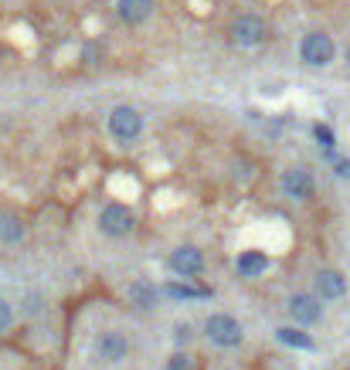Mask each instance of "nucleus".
<instances>
[{"label":"nucleus","instance_id":"f257e3e1","mask_svg":"<svg viewBox=\"0 0 350 370\" xmlns=\"http://www.w3.org/2000/svg\"><path fill=\"white\" fill-rule=\"evenodd\" d=\"M265 38H269V24H265L259 14L235 17V24H231V41H235V45L255 48V45H262Z\"/></svg>","mask_w":350,"mask_h":370},{"label":"nucleus","instance_id":"f03ea898","mask_svg":"<svg viewBox=\"0 0 350 370\" xmlns=\"http://www.w3.org/2000/svg\"><path fill=\"white\" fill-rule=\"evenodd\" d=\"M204 333L218 347H238L242 343V323L235 316H228V312H214L211 320L204 323Z\"/></svg>","mask_w":350,"mask_h":370},{"label":"nucleus","instance_id":"7ed1b4c3","mask_svg":"<svg viewBox=\"0 0 350 370\" xmlns=\"http://www.w3.org/2000/svg\"><path fill=\"white\" fill-rule=\"evenodd\" d=\"M299 58H303L306 65H313V68H323V65L334 62V41L320 31L306 34L303 45H299Z\"/></svg>","mask_w":350,"mask_h":370},{"label":"nucleus","instance_id":"20e7f679","mask_svg":"<svg viewBox=\"0 0 350 370\" xmlns=\"http://www.w3.org/2000/svg\"><path fill=\"white\" fill-rule=\"evenodd\" d=\"M139 129H143V116H139L137 109H129V106L112 109V116H109V133L116 139L129 143V139L139 136Z\"/></svg>","mask_w":350,"mask_h":370},{"label":"nucleus","instance_id":"39448f33","mask_svg":"<svg viewBox=\"0 0 350 370\" xmlns=\"http://www.w3.org/2000/svg\"><path fill=\"white\" fill-rule=\"evenodd\" d=\"M323 299L317 293H296L290 299V312L299 326H317L323 320Z\"/></svg>","mask_w":350,"mask_h":370},{"label":"nucleus","instance_id":"423d86ee","mask_svg":"<svg viewBox=\"0 0 350 370\" xmlns=\"http://www.w3.org/2000/svg\"><path fill=\"white\" fill-rule=\"evenodd\" d=\"M99 228L109 238H122V234L133 232V211L126 204H109L106 211L99 214Z\"/></svg>","mask_w":350,"mask_h":370},{"label":"nucleus","instance_id":"0eeeda50","mask_svg":"<svg viewBox=\"0 0 350 370\" xmlns=\"http://www.w3.org/2000/svg\"><path fill=\"white\" fill-rule=\"evenodd\" d=\"M95 354H99L102 364H120L129 354V339L120 330H109V333H102V337L95 339Z\"/></svg>","mask_w":350,"mask_h":370},{"label":"nucleus","instance_id":"6e6552de","mask_svg":"<svg viewBox=\"0 0 350 370\" xmlns=\"http://www.w3.org/2000/svg\"><path fill=\"white\" fill-rule=\"evenodd\" d=\"M282 190L292 201H309L313 197V173L309 170H286L282 173Z\"/></svg>","mask_w":350,"mask_h":370},{"label":"nucleus","instance_id":"1a4fd4ad","mask_svg":"<svg viewBox=\"0 0 350 370\" xmlns=\"http://www.w3.org/2000/svg\"><path fill=\"white\" fill-rule=\"evenodd\" d=\"M201 268H204V255L198 248L187 245L170 255V272H177V276H201Z\"/></svg>","mask_w":350,"mask_h":370},{"label":"nucleus","instance_id":"9d476101","mask_svg":"<svg viewBox=\"0 0 350 370\" xmlns=\"http://www.w3.org/2000/svg\"><path fill=\"white\" fill-rule=\"evenodd\" d=\"M317 295L320 299H327V303H334V299H344L347 295V278L340 276V272H320L317 276Z\"/></svg>","mask_w":350,"mask_h":370},{"label":"nucleus","instance_id":"9b49d317","mask_svg":"<svg viewBox=\"0 0 350 370\" xmlns=\"http://www.w3.org/2000/svg\"><path fill=\"white\" fill-rule=\"evenodd\" d=\"M120 17L126 24H143L153 14V0H120Z\"/></svg>","mask_w":350,"mask_h":370},{"label":"nucleus","instance_id":"f8f14e48","mask_svg":"<svg viewBox=\"0 0 350 370\" xmlns=\"http://www.w3.org/2000/svg\"><path fill=\"white\" fill-rule=\"evenodd\" d=\"M129 299H133V306H139V309H153L160 303V289H157L153 282H133V285H129Z\"/></svg>","mask_w":350,"mask_h":370},{"label":"nucleus","instance_id":"ddd939ff","mask_svg":"<svg viewBox=\"0 0 350 370\" xmlns=\"http://www.w3.org/2000/svg\"><path fill=\"white\" fill-rule=\"evenodd\" d=\"M265 268H269V259H265L262 251H242V259H238V272H242L245 278H259Z\"/></svg>","mask_w":350,"mask_h":370},{"label":"nucleus","instance_id":"4468645a","mask_svg":"<svg viewBox=\"0 0 350 370\" xmlns=\"http://www.w3.org/2000/svg\"><path fill=\"white\" fill-rule=\"evenodd\" d=\"M275 337H279V343L296 347V350H313V347H317L309 333H303V330H292V326H279V330H275Z\"/></svg>","mask_w":350,"mask_h":370},{"label":"nucleus","instance_id":"2eb2a0df","mask_svg":"<svg viewBox=\"0 0 350 370\" xmlns=\"http://www.w3.org/2000/svg\"><path fill=\"white\" fill-rule=\"evenodd\" d=\"M24 238V224L17 214H0V245H17Z\"/></svg>","mask_w":350,"mask_h":370},{"label":"nucleus","instance_id":"dca6fc26","mask_svg":"<svg viewBox=\"0 0 350 370\" xmlns=\"http://www.w3.org/2000/svg\"><path fill=\"white\" fill-rule=\"evenodd\" d=\"M164 293L170 299H198V295H211V289H191V285H177V282H170Z\"/></svg>","mask_w":350,"mask_h":370},{"label":"nucleus","instance_id":"f3484780","mask_svg":"<svg viewBox=\"0 0 350 370\" xmlns=\"http://www.w3.org/2000/svg\"><path fill=\"white\" fill-rule=\"evenodd\" d=\"M11 323H14V306L0 295V333H7L11 330Z\"/></svg>","mask_w":350,"mask_h":370},{"label":"nucleus","instance_id":"a211bd4d","mask_svg":"<svg viewBox=\"0 0 350 370\" xmlns=\"http://www.w3.org/2000/svg\"><path fill=\"white\" fill-rule=\"evenodd\" d=\"M167 370H194V364H191V357L187 354H174L167 360Z\"/></svg>","mask_w":350,"mask_h":370},{"label":"nucleus","instance_id":"6ab92c4d","mask_svg":"<svg viewBox=\"0 0 350 370\" xmlns=\"http://www.w3.org/2000/svg\"><path fill=\"white\" fill-rule=\"evenodd\" d=\"M313 136L320 139V143L327 146V150H334V143H336V139H334V133H330V126H313Z\"/></svg>","mask_w":350,"mask_h":370},{"label":"nucleus","instance_id":"aec40b11","mask_svg":"<svg viewBox=\"0 0 350 370\" xmlns=\"http://www.w3.org/2000/svg\"><path fill=\"white\" fill-rule=\"evenodd\" d=\"M174 339H177V343H187V339H191V326L181 323L177 330H174Z\"/></svg>","mask_w":350,"mask_h":370},{"label":"nucleus","instance_id":"412c9836","mask_svg":"<svg viewBox=\"0 0 350 370\" xmlns=\"http://www.w3.org/2000/svg\"><path fill=\"white\" fill-rule=\"evenodd\" d=\"M334 167H336L340 177H350V160H336V156H334Z\"/></svg>","mask_w":350,"mask_h":370},{"label":"nucleus","instance_id":"4be33fe9","mask_svg":"<svg viewBox=\"0 0 350 370\" xmlns=\"http://www.w3.org/2000/svg\"><path fill=\"white\" fill-rule=\"evenodd\" d=\"M41 309V295H28V306H24V312H38Z\"/></svg>","mask_w":350,"mask_h":370},{"label":"nucleus","instance_id":"5701e85b","mask_svg":"<svg viewBox=\"0 0 350 370\" xmlns=\"http://www.w3.org/2000/svg\"><path fill=\"white\" fill-rule=\"evenodd\" d=\"M347 62H350V51H347Z\"/></svg>","mask_w":350,"mask_h":370}]
</instances>
